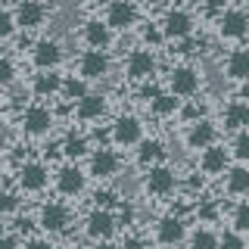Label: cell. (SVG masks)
I'll use <instances>...</instances> for the list:
<instances>
[{"mask_svg": "<svg viewBox=\"0 0 249 249\" xmlns=\"http://www.w3.org/2000/svg\"><path fill=\"white\" fill-rule=\"evenodd\" d=\"M134 19H137V10H134V3L131 0H112L109 3V13H106V25L109 28H131L134 25Z\"/></svg>", "mask_w": 249, "mask_h": 249, "instance_id": "6da1fadb", "label": "cell"}, {"mask_svg": "<svg viewBox=\"0 0 249 249\" xmlns=\"http://www.w3.org/2000/svg\"><path fill=\"white\" fill-rule=\"evenodd\" d=\"M190 31H193V19L184 10H171L165 16V22H162V35H165V37H175V41H184Z\"/></svg>", "mask_w": 249, "mask_h": 249, "instance_id": "7a4b0ae2", "label": "cell"}, {"mask_svg": "<svg viewBox=\"0 0 249 249\" xmlns=\"http://www.w3.org/2000/svg\"><path fill=\"white\" fill-rule=\"evenodd\" d=\"M47 168L44 165H37V162H28V165H22L19 168V187L25 193H37V190H44L47 187Z\"/></svg>", "mask_w": 249, "mask_h": 249, "instance_id": "3957f363", "label": "cell"}, {"mask_svg": "<svg viewBox=\"0 0 249 249\" xmlns=\"http://www.w3.org/2000/svg\"><path fill=\"white\" fill-rule=\"evenodd\" d=\"M66 224H69V209L66 206H59V202H47V206L41 209V228L47 233L66 231Z\"/></svg>", "mask_w": 249, "mask_h": 249, "instance_id": "277c9868", "label": "cell"}, {"mask_svg": "<svg viewBox=\"0 0 249 249\" xmlns=\"http://www.w3.org/2000/svg\"><path fill=\"white\" fill-rule=\"evenodd\" d=\"M109 69V59L103 50H97V47H90L88 53L81 56V78L84 81H93V78H103Z\"/></svg>", "mask_w": 249, "mask_h": 249, "instance_id": "5b68a950", "label": "cell"}, {"mask_svg": "<svg viewBox=\"0 0 249 249\" xmlns=\"http://www.w3.org/2000/svg\"><path fill=\"white\" fill-rule=\"evenodd\" d=\"M184 237H187V228H184L181 218H175V215L162 218L159 228H156V240H159L162 246H175V243H181Z\"/></svg>", "mask_w": 249, "mask_h": 249, "instance_id": "8992f818", "label": "cell"}, {"mask_svg": "<svg viewBox=\"0 0 249 249\" xmlns=\"http://www.w3.org/2000/svg\"><path fill=\"white\" fill-rule=\"evenodd\" d=\"M168 81H171V93H175V97H190V93H196V88H199V75L187 66L175 69Z\"/></svg>", "mask_w": 249, "mask_h": 249, "instance_id": "52a82bcc", "label": "cell"}, {"mask_svg": "<svg viewBox=\"0 0 249 249\" xmlns=\"http://www.w3.org/2000/svg\"><path fill=\"white\" fill-rule=\"evenodd\" d=\"M88 237L90 240H109L112 237V231H115V218L106 212V209H97V212H90L88 218Z\"/></svg>", "mask_w": 249, "mask_h": 249, "instance_id": "ba28073f", "label": "cell"}, {"mask_svg": "<svg viewBox=\"0 0 249 249\" xmlns=\"http://www.w3.org/2000/svg\"><path fill=\"white\" fill-rule=\"evenodd\" d=\"M56 187H59V193H66V196H78V193L84 190V171L78 168V165H66V168H59V175H56Z\"/></svg>", "mask_w": 249, "mask_h": 249, "instance_id": "9c48e42d", "label": "cell"}, {"mask_svg": "<svg viewBox=\"0 0 249 249\" xmlns=\"http://www.w3.org/2000/svg\"><path fill=\"white\" fill-rule=\"evenodd\" d=\"M146 190L156 193V196H165V193L175 190V175L165 165H150V175H146Z\"/></svg>", "mask_w": 249, "mask_h": 249, "instance_id": "30bf717a", "label": "cell"}, {"mask_svg": "<svg viewBox=\"0 0 249 249\" xmlns=\"http://www.w3.org/2000/svg\"><path fill=\"white\" fill-rule=\"evenodd\" d=\"M156 72V59L150 50H134L128 56V75L134 78V81H143V78H150Z\"/></svg>", "mask_w": 249, "mask_h": 249, "instance_id": "8fae6325", "label": "cell"}, {"mask_svg": "<svg viewBox=\"0 0 249 249\" xmlns=\"http://www.w3.org/2000/svg\"><path fill=\"white\" fill-rule=\"evenodd\" d=\"M228 150H221V146H215V143H209V146H202V159H199V165L206 175H221L224 168H228Z\"/></svg>", "mask_w": 249, "mask_h": 249, "instance_id": "7c38bea8", "label": "cell"}, {"mask_svg": "<svg viewBox=\"0 0 249 249\" xmlns=\"http://www.w3.org/2000/svg\"><path fill=\"white\" fill-rule=\"evenodd\" d=\"M246 13L243 10H228L218 19V31H221V37H243L246 35Z\"/></svg>", "mask_w": 249, "mask_h": 249, "instance_id": "4fadbf2b", "label": "cell"}, {"mask_svg": "<svg viewBox=\"0 0 249 249\" xmlns=\"http://www.w3.org/2000/svg\"><path fill=\"white\" fill-rule=\"evenodd\" d=\"M112 140L119 146H131V143H137L140 140V122L137 119H131V115H124V119H119L112 124Z\"/></svg>", "mask_w": 249, "mask_h": 249, "instance_id": "5bb4252c", "label": "cell"}, {"mask_svg": "<svg viewBox=\"0 0 249 249\" xmlns=\"http://www.w3.org/2000/svg\"><path fill=\"white\" fill-rule=\"evenodd\" d=\"M209 143H215V128H212V122H206V119L193 122L190 131H187V146H190V150H202V146H209Z\"/></svg>", "mask_w": 249, "mask_h": 249, "instance_id": "9a60e30c", "label": "cell"}, {"mask_svg": "<svg viewBox=\"0 0 249 249\" xmlns=\"http://www.w3.org/2000/svg\"><path fill=\"white\" fill-rule=\"evenodd\" d=\"M13 19H16V25H22V28H37L41 19H44V6L37 3V0H22Z\"/></svg>", "mask_w": 249, "mask_h": 249, "instance_id": "2e32d148", "label": "cell"}, {"mask_svg": "<svg viewBox=\"0 0 249 249\" xmlns=\"http://www.w3.org/2000/svg\"><path fill=\"white\" fill-rule=\"evenodd\" d=\"M53 124V115L47 106H31L25 109V131L28 134H44V131H50Z\"/></svg>", "mask_w": 249, "mask_h": 249, "instance_id": "e0dca14e", "label": "cell"}, {"mask_svg": "<svg viewBox=\"0 0 249 249\" xmlns=\"http://www.w3.org/2000/svg\"><path fill=\"white\" fill-rule=\"evenodd\" d=\"M115 168H119V159H115V153L100 150V153L90 156V175H93V178H112Z\"/></svg>", "mask_w": 249, "mask_h": 249, "instance_id": "ac0fdd59", "label": "cell"}, {"mask_svg": "<svg viewBox=\"0 0 249 249\" xmlns=\"http://www.w3.org/2000/svg\"><path fill=\"white\" fill-rule=\"evenodd\" d=\"M106 109V100L100 97V93H84V97H78V119L90 122V119H100Z\"/></svg>", "mask_w": 249, "mask_h": 249, "instance_id": "d6986e66", "label": "cell"}, {"mask_svg": "<svg viewBox=\"0 0 249 249\" xmlns=\"http://www.w3.org/2000/svg\"><path fill=\"white\" fill-rule=\"evenodd\" d=\"M246 124H249V106L243 100H233L228 106V112H224V128L240 131V128H246Z\"/></svg>", "mask_w": 249, "mask_h": 249, "instance_id": "ffe728a7", "label": "cell"}, {"mask_svg": "<svg viewBox=\"0 0 249 249\" xmlns=\"http://www.w3.org/2000/svg\"><path fill=\"white\" fill-rule=\"evenodd\" d=\"M59 59H62V53H59V47L53 41H41L35 47V66L37 69H53Z\"/></svg>", "mask_w": 249, "mask_h": 249, "instance_id": "44dd1931", "label": "cell"}, {"mask_svg": "<svg viewBox=\"0 0 249 249\" xmlns=\"http://www.w3.org/2000/svg\"><path fill=\"white\" fill-rule=\"evenodd\" d=\"M228 78H231V81H246V78H249V50H233L231 53Z\"/></svg>", "mask_w": 249, "mask_h": 249, "instance_id": "7402d4cb", "label": "cell"}, {"mask_svg": "<svg viewBox=\"0 0 249 249\" xmlns=\"http://www.w3.org/2000/svg\"><path fill=\"white\" fill-rule=\"evenodd\" d=\"M84 41L90 47H97V50H103L109 44V25L106 22H88V25H84Z\"/></svg>", "mask_w": 249, "mask_h": 249, "instance_id": "603a6c76", "label": "cell"}, {"mask_svg": "<svg viewBox=\"0 0 249 249\" xmlns=\"http://www.w3.org/2000/svg\"><path fill=\"white\" fill-rule=\"evenodd\" d=\"M62 84L59 75H53V69H41V75L35 78V93H41V97H50V93H56Z\"/></svg>", "mask_w": 249, "mask_h": 249, "instance_id": "cb8c5ba5", "label": "cell"}, {"mask_svg": "<svg viewBox=\"0 0 249 249\" xmlns=\"http://www.w3.org/2000/svg\"><path fill=\"white\" fill-rule=\"evenodd\" d=\"M159 156H162V143H159V140H143L140 150H137V165L140 168H150V165L159 162Z\"/></svg>", "mask_w": 249, "mask_h": 249, "instance_id": "d4e9b609", "label": "cell"}, {"mask_svg": "<svg viewBox=\"0 0 249 249\" xmlns=\"http://www.w3.org/2000/svg\"><path fill=\"white\" fill-rule=\"evenodd\" d=\"M228 190L233 193V196H243V193L249 190V171L243 168V165H237L228 175Z\"/></svg>", "mask_w": 249, "mask_h": 249, "instance_id": "484cf974", "label": "cell"}, {"mask_svg": "<svg viewBox=\"0 0 249 249\" xmlns=\"http://www.w3.org/2000/svg\"><path fill=\"white\" fill-rule=\"evenodd\" d=\"M178 106H181V100L175 97V93H156L153 97V112L156 115H171V112H178Z\"/></svg>", "mask_w": 249, "mask_h": 249, "instance_id": "4316f807", "label": "cell"}, {"mask_svg": "<svg viewBox=\"0 0 249 249\" xmlns=\"http://www.w3.org/2000/svg\"><path fill=\"white\" fill-rule=\"evenodd\" d=\"M59 90H66L69 100H78V97H84V93H88V84H84V78H69V81L59 84Z\"/></svg>", "mask_w": 249, "mask_h": 249, "instance_id": "83f0119b", "label": "cell"}, {"mask_svg": "<svg viewBox=\"0 0 249 249\" xmlns=\"http://www.w3.org/2000/svg\"><path fill=\"white\" fill-rule=\"evenodd\" d=\"M190 246H193V249H215V246H218V237H215L212 231H196V233L190 237Z\"/></svg>", "mask_w": 249, "mask_h": 249, "instance_id": "f1b7e54d", "label": "cell"}, {"mask_svg": "<svg viewBox=\"0 0 249 249\" xmlns=\"http://www.w3.org/2000/svg\"><path fill=\"white\" fill-rule=\"evenodd\" d=\"M233 231L237 233L249 231V202H240V206L233 209Z\"/></svg>", "mask_w": 249, "mask_h": 249, "instance_id": "f546056e", "label": "cell"}, {"mask_svg": "<svg viewBox=\"0 0 249 249\" xmlns=\"http://www.w3.org/2000/svg\"><path fill=\"white\" fill-rule=\"evenodd\" d=\"M62 153H66L69 159H81V156L88 153V143H84V137H69L66 146H62Z\"/></svg>", "mask_w": 249, "mask_h": 249, "instance_id": "4dcf8cb0", "label": "cell"}, {"mask_svg": "<svg viewBox=\"0 0 249 249\" xmlns=\"http://www.w3.org/2000/svg\"><path fill=\"white\" fill-rule=\"evenodd\" d=\"M233 156H237L240 162H246V159H249V134H246L243 128L237 131V140H233Z\"/></svg>", "mask_w": 249, "mask_h": 249, "instance_id": "1f68e13d", "label": "cell"}, {"mask_svg": "<svg viewBox=\"0 0 249 249\" xmlns=\"http://www.w3.org/2000/svg\"><path fill=\"white\" fill-rule=\"evenodd\" d=\"M13 28H16V19L6 10H0V37H10Z\"/></svg>", "mask_w": 249, "mask_h": 249, "instance_id": "d6a6232c", "label": "cell"}, {"mask_svg": "<svg viewBox=\"0 0 249 249\" xmlns=\"http://www.w3.org/2000/svg\"><path fill=\"white\" fill-rule=\"evenodd\" d=\"M13 75H16V69H13V62H10V59H3V56H0V88H3V84H10V81H13Z\"/></svg>", "mask_w": 249, "mask_h": 249, "instance_id": "836d02e7", "label": "cell"}, {"mask_svg": "<svg viewBox=\"0 0 249 249\" xmlns=\"http://www.w3.org/2000/svg\"><path fill=\"white\" fill-rule=\"evenodd\" d=\"M218 246H228V249H243V237H240V233H224V237H218Z\"/></svg>", "mask_w": 249, "mask_h": 249, "instance_id": "e575fe53", "label": "cell"}, {"mask_svg": "<svg viewBox=\"0 0 249 249\" xmlns=\"http://www.w3.org/2000/svg\"><path fill=\"white\" fill-rule=\"evenodd\" d=\"M16 209V196H10V193H0V215L3 212H13Z\"/></svg>", "mask_w": 249, "mask_h": 249, "instance_id": "d590c367", "label": "cell"}, {"mask_svg": "<svg viewBox=\"0 0 249 249\" xmlns=\"http://www.w3.org/2000/svg\"><path fill=\"white\" fill-rule=\"evenodd\" d=\"M143 41H146V44H159V41H162V31L150 25V28H146V31H143Z\"/></svg>", "mask_w": 249, "mask_h": 249, "instance_id": "8d00e7d4", "label": "cell"}, {"mask_svg": "<svg viewBox=\"0 0 249 249\" xmlns=\"http://www.w3.org/2000/svg\"><path fill=\"white\" fill-rule=\"evenodd\" d=\"M156 93H159V88H156V84H143V97H146V100H153Z\"/></svg>", "mask_w": 249, "mask_h": 249, "instance_id": "74e56055", "label": "cell"}, {"mask_svg": "<svg viewBox=\"0 0 249 249\" xmlns=\"http://www.w3.org/2000/svg\"><path fill=\"white\" fill-rule=\"evenodd\" d=\"M131 218H134V212H131V209H128V206H122V221H124V224H128V221H131Z\"/></svg>", "mask_w": 249, "mask_h": 249, "instance_id": "f35d334b", "label": "cell"}, {"mask_svg": "<svg viewBox=\"0 0 249 249\" xmlns=\"http://www.w3.org/2000/svg\"><path fill=\"white\" fill-rule=\"evenodd\" d=\"M3 228H6V224H3V215H0V233H3Z\"/></svg>", "mask_w": 249, "mask_h": 249, "instance_id": "ab89813d", "label": "cell"}, {"mask_svg": "<svg viewBox=\"0 0 249 249\" xmlns=\"http://www.w3.org/2000/svg\"><path fill=\"white\" fill-rule=\"evenodd\" d=\"M90 3H103V0H90Z\"/></svg>", "mask_w": 249, "mask_h": 249, "instance_id": "60d3db41", "label": "cell"}]
</instances>
